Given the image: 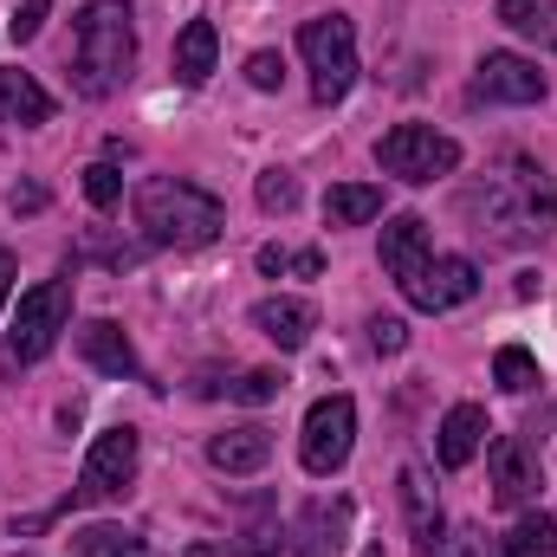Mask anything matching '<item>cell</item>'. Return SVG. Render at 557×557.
I'll return each instance as SVG.
<instances>
[{"instance_id": "6da1fadb", "label": "cell", "mask_w": 557, "mask_h": 557, "mask_svg": "<svg viewBox=\"0 0 557 557\" xmlns=\"http://www.w3.org/2000/svg\"><path fill=\"white\" fill-rule=\"evenodd\" d=\"M460 214L473 221V234L486 247H539L557 227V188L532 156H499L460 195Z\"/></svg>"}, {"instance_id": "7a4b0ae2", "label": "cell", "mask_w": 557, "mask_h": 557, "mask_svg": "<svg viewBox=\"0 0 557 557\" xmlns=\"http://www.w3.org/2000/svg\"><path fill=\"white\" fill-rule=\"evenodd\" d=\"M137 72V13L131 0H85L78 7V33H72V85L78 98L104 104L131 85Z\"/></svg>"}, {"instance_id": "3957f363", "label": "cell", "mask_w": 557, "mask_h": 557, "mask_svg": "<svg viewBox=\"0 0 557 557\" xmlns=\"http://www.w3.org/2000/svg\"><path fill=\"white\" fill-rule=\"evenodd\" d=\"M131 208H137L143 240H149V247H175V253L208 247V240H221V227H227L221 195H208L201 182H182V175H149V182H137Z\"/></svg>"}, {"instance_id": "277c9868", "label": "cell", "mask_w": 557, "mask_h": 557, "mask_svg": "<svg viewBox=\"0 0 557 557\" xmlns=\"http://www.w3.org/2000/svg\"><path fill=\"white\" fill-rule=\"evenodd\" d=\"M298 52L311 65V98L318 104H337L350 85H357V26L350 13H318L298 26Z\"/></svg>"}, {"instance_id": "5b68a950", "label": "cell", "mask_w": 557, "mask_h": 557, "mask_svg": "<svg viewBox=\"0 0 557 557\" xmlns=\"http://www.w3.org/2000/svg\"><path fill=\"white\" fill-rule=\"evenodd\" d=\"M65 324H72V278H46V285L20 292V311L7 331V363H39Z\"/></svg>"}, {"instance_id": "8992f818", "label": "cell", "mask_w": 557, "mask_h": 557, "mask_svg": "<svg viewBox=\"0 0 557 557\" xmlns=\"http://www.w3.org/2000/svg\"><path fill=\"white\" fill-rule=\"evenodd\" d=\"M376 169L421 188V182H441L460 169V143L441 137L434 124H396L389 137H376Z\"/></svg>"}, {"instance_id": "52a82bcc", "label": "cell", "mask_w": 557, "mask_h": 557, "mask_svg": "<svg viewBox=\"0 0 557 557\" xmlns=\"http://www.w3.org/2000/svg\"><path fill=\"white\" fill-rule=\"evenodd\" d=\"M137 428L131 421H117V428H104L98 441H91V454H85V467H78V486H72V499L59 506V512H72V506H98V499H117V493H131V480H137Z\"/></svg>"}, {"instance_id": "ba28073f", "label": "cell", "mask_w": 557, "mask_h": 557, "mask_svg": "<svg viewBox=\"0 0 557 557\" xmlns=\"http://www.w3.org/2000/svg\"><path fill=\"white\" fill-rule=\"evenodd\" d=\"M350 441H357V403H350V396H324V403H311L305 434H298V460H305V473L331 480V473L350 460Z\"/></svg>"}, {"instance_id": "9c48e42d", "label": "cell", "mask_w": 557, "mask_h": 557, "mask_svg": "<svg viewBox=\"0 0 557 557\" xmlns=\"http://www.w3.org/2000/svg\"><path fill=\"white\" fill-rule=\"evenodd\" d=\"M473 104H539L545 98V72L519 52H486L473 65V85H467Z\"/></svg>"}, {"instance_id": "30bf717a", "label": "cell", "mask_w": 557, "mask_h": 557, "mask_svg": "<svg viewBox=\"0 0 557 557\" xmlns=\"http://www.w3.org/2000/svg\"><path fill=\"white\" fill-rule=\"evenodd\" d=\"M486 467H493V506H525L545 486L539 441H525V434H499L493 454H486Z\"/></svg>"}, {"instance_id": "8fae6325", "label": "cell", "mask_w": 557, "mask_h": 557, "mask_svg": "<svg viewBox=\"0 0 557 557\" xmlns=\"http://www.w3.org/2000/svg\"><path fill=\"white\" fill-rule=\"evenodd\" d=\"M350 525H357V506L350 499H311L292 532H285V552L292 557H337L350 545Z\"/></svg>"}, {"instance_id": "7c38bea8", "label": "cell", "mask_w": 557, "mask_h": 557, "mask_svg": "<svg viewBox=\"0 0 557 557\" xmlns=\"http://www.w3.org/2000/svg\"><path fill=\"white\" fill-rule=\"evenodd\" d=\"M473 292H480V273H473V260H460V253H434V260L403 285V298H409L416 311H454V305H467Z\"/></svg>"}, {"instance_id": "4fadbf2b", "label": "cell", "mask_w": 557, "mask_h": 557, "mask_svg": "<svg viewBox=\"0 0 557 557\" xmlns=\"http://www.w3.org/2000/svg\"><path fill=\"white\" fill-rule=\"evenodd\" d=\"M78 357L91 363V370H104V376H131V383H149L137 363V344L111 324V318H91V324H78Z\"/></svg>"}, {"instance_id": "5bb4252c", "label": "cell", "mask_w": 557, "mask_h": 557, "mask_svg": "<svg viewBox=\"0 0 557 557\" xmlns=\"http://www.w3.org/2000/svg\"><path fill=\"white\" fill-rule=\"evenodd\" d=\"M214 59H221V33H214V20L201 13V20H188V26L175 33V52H169V72H175V85H188V91H201V85L214 78Z\"/></svg>"}, {"instance_id": "9a60e30c", "label": "cell", "mask_w": 557, "mask_h": 557, "mask_svg": "<svg viewBox=\"0 0 557 557\" xmlns=\"http://www.w3.org/2000/svg\"><path fill=\"white\" fill-rule=\"evenodd\" d=\"M253 331L267 344H278V350H305L311 331H318V311H311V298H260L253 305Z\"/></svg>"}, {"instance_id": "2e32d148", "label": "cell", "mask_w": 557, "mask_h": 557, "mask_svg": "<svg viewBox=\"0 0 557 557\" xmlns=\"http://www.w3.org/2000/svg\"><path fill=\"white\" fill-rule=\"evenodd\" d=\"M52 91L33 78V72H20V65H7L0 72V124H20V131H39V124H52Z\"/></svg>"}, {"instance_id": "e0dca14e", "label": "cell", "mask_w": 557, "mask_h": 557, "mask_svg": "<svg viewBox=\"0 0 557 557\" xmlns=\"http://www.w3.org/2000/svg\"><path fill=\"white\" fill-rule=\"evenodd\" d=\"M396 486H403V512H409V539H416L421 552H434V545L447 539V519H441V499H434V480H428L421 467H403V473H396Z\"/></svg>"}, {"instance_id": "ac0fdd59", "label": "cell", "mask_w": 557, "mask_h": 557, "mask_svg": "<svg viewBox=\"0 0 557 557\" xmlns=\"http://www.w3.org/2000/svg\"><path fill=\"white\" fill-rule=\"evenodd\" d=\"M428 260H434V253H428V221H421V214H396V221L383 227V273L396 278V285H409Z\"/></svg>"}, {"instance_id": "d6986e66", "label": "cell", "mask_w": 557, "mask_h": 557, "mask_svg": "<svg viewBox=\"0 0 557 557\" xmlns=\"http://www.w3.org/2000/svg\"><path fill=\"white\" fill-rule=\"evenodd\" d=\"M208 460H214L221 473H260V467L273 460V434H267L260 421L227 428V434H214V441H208Z\"/></svg>"}, {"instance_id": "ffe728a7", "label": "cell", "mask_w": 557, "mask_h": 557, "mask_svg": "<svg viewBox=\"0 0 557 557\" xmlns=\"http://www.w3.org/2000/svg\"><path fill=\"white\" fill-rule=\"evenodd\" d=\"M480 441H486V409H480V403H454V409L441 416V467L460 473V467L480 454Z\"/></svg>"}, {"instance_id": "44dd1931", "label": "cell", "mask_w": 557, "mask_h": 557, "mask_svg": "<svg viewBox=\"0 0 557 557\" xmlns=\"http://www.w3.org/2000/svg\"><path fill=\"white\" fill-rule=\"evenodd\" d=\"M376 214H383V188H370V182H337L324 195V221L331 227H363Z\"/></svg>"}, {"instance_id": "7402d4cb", "label": "cell", "mask_w": 557, "mask_h": 557, "mask_svg": "<svg viewBox=\"0 0 557 557\" xmlns=\"http://www.w3.org/2000/svg\"><path fill=\"white\" fill-rule=\"evenodd\" d=\"M499 20H506L519 39L557 52V0H499Z\"/></svg>"}, {"instance_id": "603a6c76", "label": "cell", "mask_w": 557, "mask_h": 557, "mask_svg": "<svg viewBox=\"0 0 557 557\" xmlns=\"http://www.w3.org/2000/svg\"><path fill=\"white\" fill-rule=\"evenodd\" d=\"M72 552L78 557H156L149 539L131 532V525H85V532H72Z\"/></svg>"}, {"instance_id": "cb8c5ba5", "label": "cell", "mask_w": 557, "mask_h": 557, "mask_svg": "<svg viewBox=\"0 0 557 557\" xmlns=\"http://www.w3.org/2000/svg\"><path fill=\"white\" fill-rule=\"evenodd\" d=\"M493 383H499L506 396H532V389L545 383V370H539V357H532L525 344H499V350H493Z\"/></svg>"}, {"instance_id": "d4e9b609", "label": "cell", "mask_w": 557, "mask_h": 557, "mask_svg": "<svg viewBox=\"0 0 557 557\" xmlns=\"http://www.w3.org/2000/svg\"><path fill=\"white\" fill-rule=\"evenodd\" d=\"M506 557H557V519L552 512H532L506 532Z\"/></svg>"}, {"instance_id": "484cf974", "label": "cell", "mask_w": 557, "mask_h": 557, "mask_svg": "<svg viewBox=\"0 0 557 557\" xmlns=\"http://www.w3.org/2000/svg\"><path fill=\"white\" fill-rule=\"evenodd\" d=\"M260 273L267 278H278V273L318 278L324 273V253H318V247H305V253H292V247H260Z\"/></svg>"}, {"instance_id": "4316f807", "label": "cell", "mask_w": 557, "mask_h": 557, "mask_svg": "<svg viewBox=\"0 0 557 557\" xmlns=\"http://www.w3.org/2000/svg\"><path fill=\"white\" fill-rule=\"evenodd\" d=\"M253 195H260L267 214H292V208H298V175H292V169H267V175L253 182Z\"/></svg>"}, {"instance_id": "83f0119b", "label": "cell", "mask_w": 557, "mask_h": 557, "mask_svg": "<svg viewBox=\"0 0 557 557\" xmlns=\"http://www.w3.org/2000/svg\"><path fill=\"white\" fill-rule=\"evenodd\" d=\"M278 389H285V376H278V370H240V376L227 383V396H234V403H278Z\"/></svg>"}, {"instance_id": "f1b7e54d", "label": "cell", "mask_w": 557, "mask_h": 557, "mask_svg": "<svg viewBox=\"0 0 557 557\" xmlns=\"http://www.w3.org/2000/svg\"><path fill=\"white\" fill-rule=\"evenodd\" d=\"M85 201H91V208H117V201H124V175H117L111 162H91V169H85Z\"/></svg>"}, {"instance_id": "f546056e", "label": "cell", "mask_w": 557, "mask_h": 557, "mask_svg": "<svg viewBox=\"0 0 557 557\" xmlns=\"http://www.w3.org/2000/svg\"><path fill=\"white\" fill-rule=\"evenodd\" d=\"M370 350L376 357H403L409 350V324L403 318H370Z\"/></svg>"}, {"instance_id": "4dcf8cb0", "label": "cell", "mask_w": 557, "mask_h": 557, "mask_svg": "<svg viewBox=\"0 0 557 557\" xmlns=\"http://www.w3.org/2000/svg\"><path fill=\"white\" fill-rule=\"evenodd\" d=\"M46 20H52V0H20V7H13V20H7V33L26 46V39H39V26H46Z\"/></svg>"}, {"instance_id": "1f68e13d", "label": "cell", "mask_w": 557, "mask_h": 557, "mask_svg": "<svg viewBox=\"0 0 557 557\" xmlns=\"http://www.w3.org/2000/svg\"><path fill=\"white\" fill-rule=\"evenodd\" d=\"M278 78H285L278 52H253V59H247V85H253V91H278Z\"/></svg>"}, {"instance_id": "d6a6232c", "label": "cell", "mask_w": 557, "mask_h": 557, "mask_svg": "<svg viewBox=\"0 0 557 557\" xmlns=\"http://www.w3.org/2000/svg\"><path fill=\"white\" fill-rule=\"evenodd\" d=\"M7 208H13V214H39V208H46V188H39V182H13V188H7Z\"/></svg>"}, {"instance_id": "836d02e7", "label": "cell", "mask_w": 557, "mask_h": 557, "mask_svg": "<svg viewBox=\"0 0 557 557\" xmlns=\"http://www.w3.org/2000/svg\"><path fill=\"white\" fill-rule=\"evenodd\" d=\"M428 557H486V545H480V532H454V539H441Z\"/></svg>"}, {"instance_id": "e575fe53", "label": "cell", "mask_w": 557, "mask_h": 557, "mask_svg": "<svg viewBox=\"0 0 557 557\" xmlns=\"http://www.w3.org/2000/svg\"><path fill=\"white\" fill-rule=\"evenodd\" d=\"M7 292H13V253H7V240H0V305H7Z\"/></svg>"}]
</instances>
